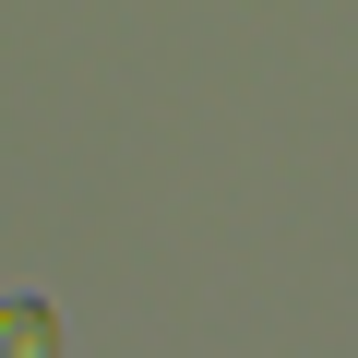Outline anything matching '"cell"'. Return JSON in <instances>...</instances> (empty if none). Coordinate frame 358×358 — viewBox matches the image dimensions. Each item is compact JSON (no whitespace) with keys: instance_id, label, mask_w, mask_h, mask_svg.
Masks as SVG:
<instances>
[{"instance_id":"obj_1","label":"cell","mask_w":358,"mask_h":358,"mask_svg":"<svg viewBox=\"0 0 358 358\" xmlns=\"http://www.w3.org/2000/svg\"><path fill=\"white\" fill-rule=\"evenodd\" d=\"M0 358H60V310L48 299H0Z\"/></svg>"}]
</instances>
